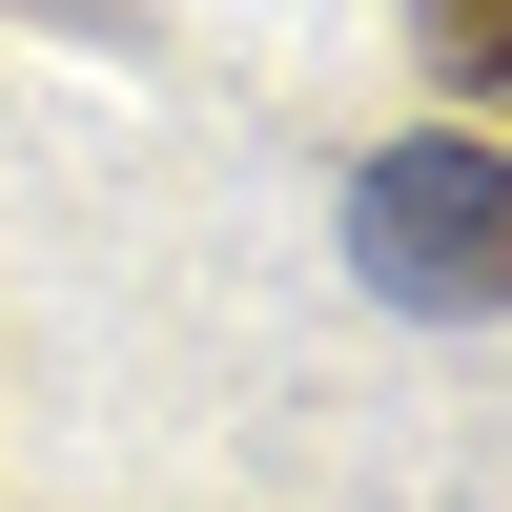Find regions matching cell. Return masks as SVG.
<instances>
[{
  "label": "cell",
  "mask_w": 512,
  "mask_h": 512,
  "mask_svg": "<svg viewBox=\"0 0 512 512\" xmlns=\"http://www.w3.org/2000/svg\"><path fill=\"white\" fill-rule=\"evenodd\" d=\"M349 267L410 328H492L512 308V144H390L349 164Z\"/></svg>",
  "instance_id": "cell-1"
},
{
  "label": "cell",
  "mask_w": 512,
  "mask_h": 512,
  "mask_svg": "<svg viewBox=\"0 0 512 512\" xmlns=\"http://www.w3.org/2000/svg\"><path fill=\"white\" fill-rule=\"evenodd\" d=\"M410 21H431L451 82H492V103H512V0H410Z\"/></svg>",
  "instance_id": "cell-2"
}]
</instances>
